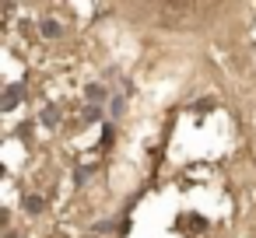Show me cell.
Returning a JSON list of instances; mask_svg holds the SVG:
<instances>
[{"label":"cell","instance_id":"obj_2","mask_svg":"<svg viewBox=\"0 0 256 238\" xmlns=\"http://www.w3.org/2000/svg\"><path fill=\"white\" fill-rule=\"evenodd\" d=\"M42 35H46V39H56V35H60V21L46 18V21H42Z\"/></svg>","mask_w":256,"mask_h":238},{"label":"cell","instance_id":"obj_1","mask_svg":"<svg viewBox=\"0 0 256 238\" xmlns=\"http://www.w3.org/2000/svg\"><path fill=\"white\" fill-rule=\"evenodd\" d=\"M18 98H22V88H18V84H11V88L4 91V109H14V105H18Z\"/></svg>","mask_w":256,"mask_h":238},{"label":"cell","instance_id":"obj_3","mask_svg":"<svg viewBox=\"0 0 256 238\" xmlns=\"http://www.w3.org/2000/svg\"><path fill=\"white\" fill-rule=\"evenodd\" d=\"M56 119H60V112H53V109H50V112H46V116H42V123H50V126H53V123H56Z\"/></svg>","mask_w":256,"mask_h":238}]
</instances>
